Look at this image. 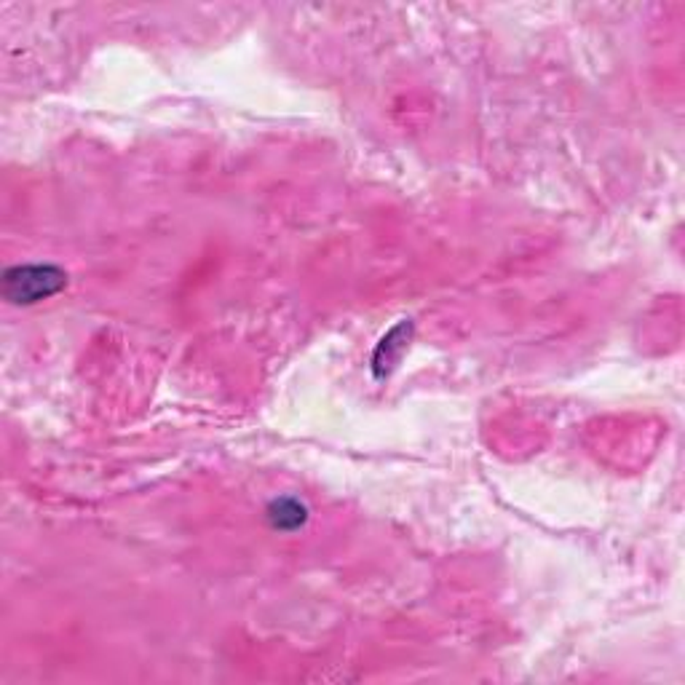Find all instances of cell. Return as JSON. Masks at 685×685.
Masks as SVG:
<instances>
[{
  "label": "cell",
  "instance_id": "cell-1",
  "mask_svg": "<svg viewBox=\"0 0 685 685\" xmlns=\"http://www.w3.org/2000/svg\"><path fill=\"white\" fill-rule=\"evenodd\" d=\"M67 273L49 262H30V265H13L3 273V295L13 306H32L40 303L59 289H65Z\"/></svg>",
  "mask_w": 685,
  "mask_h": 685
},
{
  "label": "cell",
  "instance_id": "cell-2",
  "mask_svg": "<svg viewBox=\"0 0 685 685\" xmlns=\"http://www.w3.org/2000/svg\"><path fill=\"white\" fill-rule=\"evenodd\" d=\"M268 520H271V525L276 530H295V528H300L308 520V509L300 501H295V498H281V501L271 503Z\"/></svg>",
  "mask_w": 685,
  "mask_h": 685
},
{
  "label": "cell",
  "instance_id": "cell-3",
  "mask_svg": "<svg viewBox=\"0 0 685 685\" xmlns=\"http://www.w3.org/2000/svg\"><path fill=\"white\" fill-rule=\"evenodd\" d=\"M410 327L407 325H396L383 341H380V345H378V353H375V372L378 375H383V372H388L391 367H394V361H396V353L394 351H402L405 348V333H407Z\"/></svg>",
  "mask_w": 685,
  "mask_h": 685
}]
</instances>
